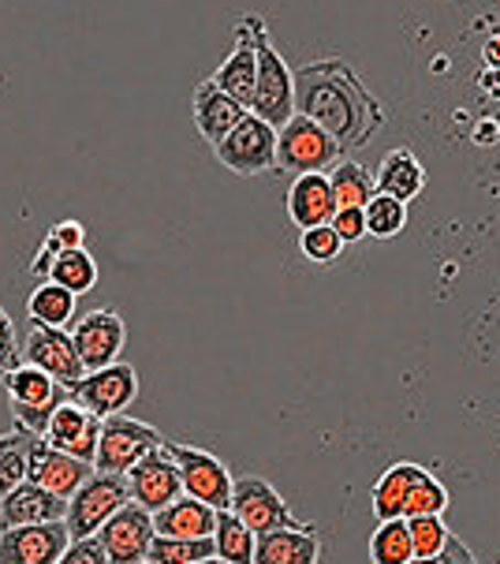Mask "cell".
Segmentation results:
<instances>
[{"instance_id":"cell-1","label":"cell","mask_w":500,"mask_h":564,"mask_svg":"<svg viewBox=\"0 0 500 564\" xmlns=\"http://www.w3.org/2000/svg\"><path fill=\"white\" fill-rule=\"evenodd\" d=\"M292 86H295V109L303 117H311L317 128L329 131L340 142V150L367 142L370 131L381 123L378 101L355 83V75L340 61L306 64V68L292 75Z\"/></svg>"},{"instance_id":"cell-2","label":"cell","mask_w":500,"mask_h":564,"mask_svg":"<svg viewBox=\"0 0 500 564\" xmlns=\"http://www.w3.org/2000/svg\"><path fill=\"white\" fill-rule=\"evenodd\" d=\"M250 45H254V98H250V112L258 120H265L269 128H284L287 120L295 117V86H292V72L281 61V53L269 45L265 26L258 15L243 19Z\"/></svg>"},{"instance_id":"cell-3","label":"cell","mask_w":500,"mask_h":564,"mask_svg":"<svg viewBox=\"0 0 500 564\" xmlns=\"http://www.w3.org/2000/svg\"><path fill=\"white\" fill-rule=\"evenodd\" d=\"M4 393H8V404H12L15 426L31 430L37 437L45 434L53 411L67 400L61 381L42 375V370L31 367V362H19V367L4 370Z\"/></svg>"},{"instance_id":"cell-4","label":"cell","mask_w":500,"mask_h":564,"mask_svg":"<svg viewBox=\"0 0 500 564\" xmlns=\"http://www.w3.org/2000/svg\"><path fill=\"white\" fill-rule=\"evenodd\" d=\"M128 501L131 497H128V482H123V475L94 471L79 490L67 497L64 528L72 539H90V534H98L101 523L109 520L117 509H123Z\"/></svg>"},{"instance_id":"cell-5","label":"cell","mask_w":500,"mask_h":564,"mask_svg":"<svg viewBox=\"0 0 500 564\" xmlns=\"http://www.w3.org/2000/svg\"><path fill=\"white\" fill-rule=\"evenodd\" d=\"M276 161L287 172H325L329 165L340 161V142H336L329 131L317 128L311 117L295 112L284 128H276Z\"/></svg>"},{"instance_id":"cell-6","label":"cell","mask_w":500,"mask_h":564,"mask_svg":"<svg viewBox=\"0 0 500 564\" xmlns=\"http://www.w3.org/2000/svg\"><path fill=\"white\" fill-rule=\"evenodd\" d=\"M165 445V437L153 426L139 423L128 415H109L101 419V434H98V453H94V471L105 475H123L131 464H139L142 456L153 448Z\"/></svg>"},{"instance_id":"cell-7","label":"cell","mask_w":500,"mask_h":564,"mask_svg":"<svg viewBox=\"0 0 500 564\" xmlns=\"http://www.w3.org/2000/svg\"><path fill=\"white\" fill-rule=\"evenodd\" d=\"M64 393L72 404L86 408L98 419L123 415V408L139 397V375H134V367H128V362H112V367L101 370H86L79 381L64 386Z\"/></svg>"},{"instance_id":"cell-8","label":"cell","mask_w":500,"mask_h":564,"mask_svg":"<svg viewBox=\"0 0 500 564\" xmlns=\"http://www.w3.org/2000/svg\"><path fill=\"white\" fill-rule=\"evenodd\" d=\"M165 453L172 456V464H176L180 471V486H184L187 497H195V501L209 505V509H228V501H232V475H228V467L217 460V456L202 453V448H191V445H172L165 442Z\"/></svg>"},{"instance_id":"cell-9","label":"cell","mask_w":500,"mask_h":564,"mask_svg":"<svg viewBox=\"0 0 500 564\" xmlns=\"http://www.w3.org/2000/svg\"><path fill=\"white\" fill-rule=\"evenodd\" d=\"M214 150L220 165H228L239 176H258V172L276 165V128H269L265 120L247 112L225 139L214 142Z\"/></svg>"},{"instance_id":"cell-10","label":"cell","mask_w":500,"mask_h":564,"mask_svg":"<svg viewBox=\"0 0 500 564\" xmlns=\"http://www.w3.org/2000/svg\"><path fill=\"white\" fill-rule=\"evenodd\" d=\"M19 359L37 367L42 375H50L61 386H72L86 375L79 351L72 344V333L67 329H53V325H37L31 322L26 329V344H19Z\"/></svg>"},{"instance_id":"cell-11","label":"cell","mask_w":500,"mask_h":564,"mask_svg":"<svg viewBox=\"0 0 500 564\" xmlns=\"http://www.w3.org/2000/svg\"><path fill=\"white\" fill-rule=\"evenodd\" d=\"M153 512L139 509L134 501H128L123 509H117L109 520L101 523L94 539L101 542L109 564H142L153 542Z\"/></svg>"},{"instance_id":"cell-12","label":"cell","mask_w":500,"mask_h":564,"mask_svg":"<svg viewBox=\"0 0 500 564\" xmlns=\"http://www.w3.org/2000/svg\"><path fill=\"white\" fill-rule=\"evenodd\" d=\"M228 512H232L239 523H247L254 534L281 531V528H306V523H300L292 512H287L281 494H276L265 479H254V475L232 482V501H228Z\"/></svg>"},{"instance_id":"cell-13","label":"cell","mask_w":500,"mask_h":564,"mask_svg":"<svg viewBox=\"0 0 500 564\" xmlns=\"http://www.w3.org/2000/svg\"><path fill=\"white\" fill-rule=\"evenodd\" d=\"M123 482H128L131 501L146 512H161L165 505H172L184 494L180 471H176V464H172V456L165 453V445L146 453L139 464H131L128 471H123Z\"/></svg>"},{"instance_id":"cell-14","label":"cell","mask_w":500,"mask_h":564,"mask_svg":"<svg viewBox=\"0 0 500 564\" xmlns=\"http://www.w3.org/2000/svg\"><path fill=\"white\" fill-rule=\"evenodd\" d=\"M123 340H128V325H123V318L112 307L83 314L72 329V344H75V351H79L86 370H101V367L120 362Z\"/></svg>"},{"instance_id":"cell-15","label":"cell","mask_w":500,"mask_h":564,"mask_svg":"<svg viewBox=\"0 0 500 564\" xmlns=\"http://www.w3.org/2000/svg\"><path fill=\"white\" fill-rule=\"evenodd\" d=\"M67 542L72 534H67L64 520L4 528L0 531V564H56Z\"/></svg>"},{"instance_id":"cell-16","label":"cell","mask_w":500,"mask_h":564,"mask_svg":"<svg viewBox=\"0 0 500 564\" xmlns=\"http://www.w3.org/2000/svg\"><path fill=\"white\" fill-rule=\"evenodd\" d=\"M90 475H94V464H83V460H75V456L61 453V448H53L45 437H34L31 448H26V482L42 486V490L64 497V501L79 490Z\"/></svg>"},{"instance_id":"cell-17","label":"cell","mask_w":500,"mask_h":564,"mask_svg":"<svg viewBox=\"0 0 500 564\" xmlns=\"http://www.w3.org/2000/svg\"><path fill=\"white\" fill-rule=\"evenodd\" d=\"M98 434H101V419L90 415V411L79 408V404H72V400H64V404L53 411V419H50V426H45L42 437L53 448H61V453L75 456V460L94 464Z\"/></svg>"},{"instance_id":"cell-18","label":"cell","mask_w":500,"mask_h":564,"mask_svg":"<svg viewBox=\"0 0 500 564\" xmlns=\"http://www.w3.org/2000/svg\"><path fill=\"white\" fill-rule=\"evenodd\" d=\"M67 501L34 482H19L15 490L0 497V531L4 528H26V523H53L64 520Z\"/></svg>"},{"instance_id":"cell-19","label":"cell","mask_w":500,"mask_h":564,"mask_svg":"<svg viewBox=\"0 0 500 564\" xmlns=\"http://www.w3.org/2000/svg\"><path fill=\"white\" fill-rule=\"evenodd\" d=\"M287 214L292 221L303 228H317V225H329L333 214H336V198H333V187H329V176L322 172H306L292 184L287 191Z\"/></svg>"},{"instance_id":"cell-20","label":"cell","mask_w":500,"mask_h":564,"mask_svg":"<svg viewBox=\"0 0 500 564\" xmlns=\"http://www.w3.org/2000/svg\"><path fill=\"white\" fill-rule=\"evenodd\" d=\"M217 509L195 501V497L180 494L176 501L165 505L161 512H153V531L165 539H214Z\"/></svg>"},{"instance_id":"cell-21","label":"cell","mask_w":500,"mask_h":564,"mask_svg":"<svg viewBox=\"0 0 500 564\" xmlns=\"http://www.w3.org/2000/svg\"><path fill=\"white\" fill-rule=\"evenodd\" d=\"M191 109H195V123H198L202 139H209V142H220V139L228 135V131L236 128L239 120L247 117L243 105L228 98L225 90H217V83H214V79L198 83V90H195V101H191Z\"/></svg>"},{"instance_id":"cell-22","label":"cell","mask_w":500,"mask_h":564,"mask_svg":"<svg viewBox=\"0 0 500 564\" xmlns=\"http://www.w3.org/2000/svg\"><path fill=\"white\" fill-rule=\"evenodd\" d=\"M254 564H317V534L311 528L254 534Z\"/></svg>"},{"instance_id":"cell-23","label":"cell","mask_w":500,"mask_h":564,"mask_svg":"<svg viewBox=\"0 0 500 564\" xmlns=\"http://www.w3.org/2000/svg\"><path fill=\"white\" fill-rule=\"evenodd\" d=\"M236 37H239L236 53L217 68L214 83H217V90H225L228 98L239 101L250 112V98H254V45H250V34L243 23L236 26Z\"/></svg>"},{"instance_id":"cell-24","label":"cell","mask_w":500,"mask_h":564,"mask_svg":"<svg viewBox=\"0 0 500 564\" xmlns=\"http://www.w3.org/2000/svg\"><path fill=\"white\" fill-rule=\"evenodd\" d=\"M422 467L415 464H392L389 471L381 475V482L373 486V516L384 520H403V505H407L411 490H415Z\"/></svg>"},{"instance_id":"cell-25","label":"cell","mask_w":500,"mask_h":564,"mask_svg":"<svg viewBox=\"0 0 500 564\" xmlns=\"http://www.w3.org/2000/svg\"><path fill=\"white\" fill-rule=\"evenodd\" d=\"M422 184H426V176H422V165L415 161L411 150H392V154L381 161L378 176H373V187H378L381 195L400 198V203L415 198L422 191Z\"/></svg>"},{"instance_id":"cell-26","label":"cell","mask_w":500,"mask_h":564,"mask_svg":"<svg viewBox=\"0 0 500 564\" xmlns=\"http://www.w3.org/2000/svg\"><path fill=\"white\" fill-rule=\"evenodd\" d=\"M45 281L61 284V289H67L72 295H83L98 284V262H94V254L86 251V247H72V251H61L53 258Z\"/></svg>"},{"instance_id":"cell-27","label":"cell","mask_w":500,"mask_h":564,"mask_svg":"<svg viewBox=\"0 0 500 564\" xmlns=\"http://www.w3.org/2000/svg\"><path fill=\"white\" fill-rule=\"evenodd\" d=\"M214 557L225 564H254V531L228 509H220L214 523Z\"/></svg>"},{"instance_id":"cell-28","label":"cell","mask_w":500,"mask_h":564,"mask_svg":"<svg viewBox=\"0 0 500 564\" xmlns=\"http://www.w3.org/2000/svg\"><path fill=\"white\" fill-rule=\"evenodd\" d=\"M75 300H79V295H72L67 289H61V284L42 281L31 292V300H26V318L37 322V325L64 329V325L75 318Z\"/></svg>"},{"instance_id":"cell-29","label":"cell","mask_w":500,"mask_h":564,"mask_svg":"<svg viewBox=\"0 0 500 564\" xmlns=\"http://www.w3.org/2000/svg\"><path fill=\"white\" fill-rule=\"evenodd\" d=\"M329 187H333V198H336V209H362L370 203V195L378 187H373V176L362 165H351V161H344V165L333 169L329 176Z\"/></svg>"},{"instance_id":"cell-30","label":"cell","mask_w":500,"mask_h":564,"mask_svg":"<svg viewBox=\"0 0 500 564\" xmlns=\"http://www.w3.org/2000/svg\"><path fill=\"white\" fill-rule=\"evenodd\" d=\"M214 557V539H165L153 534L146 561L150 564H195Z\"/></svg>"},{"instance_id":"cell-31","label":"cell","mask_w":500,"mask_h":564,"mask_svg":"<svg viewBox=\"0 0 500 564\" xmlns=\"http://www.w3.org/2000/svg\"><path fill=\"white\" fill-rule=\"evenodd\" d=\"M370 553L373 564H407L415 553H411V539H407V520H384L370 539Z\"/></svg>"},{"instance_id":"cell-32","label":"cell","mask_w":500,"mask_h":564,"mask_svg":"<svg viewBox=\"0 0 500 564\" xmlns=\"http://www.w3.org/2000/svg\"><path fill=\"white\" fill-rule=\"evenodd\" d=\"M362 217H367V232L381 236V240L396 236L400 228L407 225V209H403L400 198L381 195V191H373V195H370V203L362 206Z\"/></svg>"},{"instance_id":"cell-33","label":"cell","mask_w":500,"mask_h":564,"mask_svg":"<svg viewBox=\"0 0 500 564\" xmlns=\"http://www.w3.org/2000/svg\"><path fill=\"white\" fill-rule=\"evenodd\" d=\"M407 539L415 557H437L448 542V531L441 523V516H411L407 520Z\"/></svg>"},{"instance_id":"cell-34","label":"cell","mask_w":500,"mask_h":564,"mask_svg":"<svg viewBox=\"0 0 500 564\" xmlns=\"http://www.w3.org/2000/svg\"><path fill=\"white\" fill-rule=\"evenodd\" d=\"M445 505H448L445 486L422 471L415 490H411V497H407V505H403V520H411V516H441L445 512Z\"/></svg>"},{"instance_id":"cell-35","label":"cell","mask_w":500,"mask_h":564,"mask_svg":"<svg viewBox=\"0 0 500 564\" xmlns=\"http://www.w3.org/2000/svg\"><path fill=\"white\" fill-rule=\"evenodd\" d=\"M340 236L333 232V225H317V228H306L303 232V254L311 262H333L340 254Z\"/></svg>"},{"instance_id":"cell-36","label":"cell","mask_w":500,"mask_h":564,"mask_svg":"<svg viewBox=\"0 0 500 564\" xmlns=\"http://www.w3.org/2000/svg\"><path fill=\"white\" fill-rule=\"evenodd\" d=\"M56 564H109V557H105V550H101V542L94 539H72L67 542V550L61 553V561Z\"/></svg>"},{"instance_id":"cell-37","label":"cell","mask_w":500,"mask_h":564,"mask_svg":"<svg viewBox=\"0 0 500 564\" xmlns=\"http://www.w3.org/2000/svg\"><path fill=\"white\" fill-rule=\"evenodd\" d=\"M19 337H15V322H12V314H8L4 307H0V375L4 370H12L19 367Z\"/></svg>"},{"instance_id":"cell-38","label":"cell","mask_w":500,"mask_h":564,"mask_svg":"<svg viewBox=\"0 0 500 564\" xmlns=\"http://www.w3.org/2000/svg\"><path fill=\"white\" fill-rule=\"evenodd\" d=\"M329 225H333V232L340 236V243H355L367 236V217H362V209H336Z\"/></svg>"},{"instance_id":"cell-39","label":"cell","mask_w":500,"mask_h":564,"mask_svg":"<svg viewBox=\"0 0 500 564\" xmlns=\"http://www.w3.org/2000/svg\"><path fill=\"white\" fill-rule=\"evenodd\" d=\"M83 243H86V228L79 221H61L50 236H45V247L56 251V254L72 251V247H83Z\"/></svg>"},{"instance_id":"cell-40","label":"cell","mask_w":500,"mask_h":564,"mask_svg":"<svg viewBox=\"0 0 500 564\" xmlns=\"http://www.w3.org/2000/svg\"><path fill=\"white\" fill-rule=\"evenodd\" d=\"M195 564H225L220 557H206V561H195Z\"/></svg>"},{"instance_id":"cell-41","label":"cell","mask_w":500,"mask_h":564,"mask_svg":"<svg viewBox=\"0 0 500 564\" xmlns=\"http://www.w3.org/2000/svg\"><path fill=\"white\" fill-rule=\"evenodd\" d=\"M142 564H150V561H142Z\"/></svg>"}]
</instances>
